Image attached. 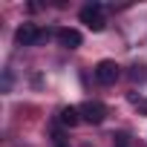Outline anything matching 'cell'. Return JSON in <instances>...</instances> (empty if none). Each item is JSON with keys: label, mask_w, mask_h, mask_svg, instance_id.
I'll return each mask as SVG.
<instances>
[{"label": "cell", "mask_w": 147, "mask_h": 147, "mask_svg": "<svg viewBox=\"0 0 147 147\" xmlns=\"http://www.w3.org/2000/svg\"><path fill=\"white\" fill-rule=\"evenodd\" d=\"M130 101L136 104V110H138V113H144V115H147V98H138V95H130Z\"/></svg>", "instance_id": "8"}, {"label": "cell", "mask_w": 147, "mask_h": 147, "mask_svg": "<svg viewBox=\"0 0 147 147\" xmlns=\"http://www.w3.org/2000/svg\"><path fill=\"white\" fill-rule=\"evenodd\" d=\"M49 29H38L35 23H23V26H18V32H15V43L18 46H38V43H43V40H49Z\"/></svg>", "instance_id": "1"}, {"label": "cell", "mask_w": 147, "mask_h": 147, "mask_svg": "<svg viewBox=\"0 0 147 147\" xmlns=\"http://www.w3.org/2000/svg\"><path fill=\"white\" fill-rule=\"evenodd\" d=\"M58 121H61L63 127H75V124L81 121V113H78V107H63V110L58 113Z\"/></svg>", "instance_id": "6"}, {"label": "cell", "mask_w": 147, "mask_h": 147, "mask_svg": "<svg viewBox=\"0 0 147 147\" xmlns=\"http://www.w3.org/2000/svg\"><path fill=\"white\" fill-rule=\"evenodd\" d=\"M52 144H55V147H69V138H66L61 130H55V133H52Z\"/></svg>", "instance_id": "7"}, {"label": "cell", "mask_w": 147, "mask_h": 147, "mask_svg": "<svg viewBox=\"0 0 147 147\" xmlns=\"http://www.w3.org/2000/svg\"><path fill=\"white\" fill-rule=\"evenodd\" d=\"M104 6L101 3H87L81 12H78V18H81V23L87 26V29H92V32H101L104 26H107V20H104Z\"/></svg>", "instance_id": "2"}, {"label": "cell", "mask_w": 147, "mask_h": 147, "mask_svg": "<svg viewBox=\"0 0 147 147\" xmlns=\"http://www.w3.org/2000/svg\"><path fill=\"white\" fill-rule=\"evenodd\" d=\"M118 75H121V66H118L115 61H101V63L95 66V81L104 84V87H113V84L118 81Z\"/></svg>", "instance_id": "4"}, {"label": "cell", "mask_w": 147, "mask_h": 147, "mask_svg": "<svg viewBox=\"0 0 147 147\" xmlns=\"http://www.w3.org/2000/svg\"><path fill=\"white\" fill-rule=\"evenodd\" d=\"M78 113H81V121H87V124H101L107 118V107L101 101H84L78 107Z\"/></svg>", "instance_id": "3"}, {"label": "cell", "mask_w": 147, "mask_h": 147, "mask_svg": "<svg viewBox=\"0 0 147 147\" xmlns=\"http://www.w3.org/2000/svg\"><path fill=\"white\" fill-rule=\"evenodd\" d=\"M113 138H115V147H130V136L127 133H115Z\"/></svg>", "instance_id": "9"}, {"label": "cell", "mask_w": 147, "mask_h": 147, "mask_svg": "<svg viewBox=\"0 0 147 147\" xmlns=\"http://www.w3.org/2000/svg\"><path fill=\"white\" fill-rule=\"evenodd\" d=\"M84 147H90V144H84Z\"/></svg>", "instance_id": "10"}, {"label": "cell", "mask_w": 147, "mask_h": 147, "mask_svg": "<svg viewBox=\"0 0 147 147\" xmlns=\"http://www.w3.org/2000/svg\"><path fill=\"white\" fill-rule=\"evenodd\" d=\"M55 40H58L63 49H78V46H81V32L63 26V29H55Z\"/></svg>", "instance_id": "5"}]
</instances>
